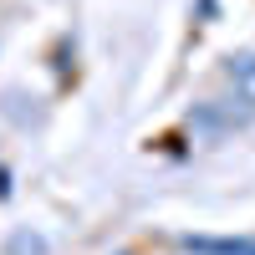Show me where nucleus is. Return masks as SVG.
Segmentation results:
<instances>
[{
	"label": "nucleus",
	"mask_w": 255,
	"mask_h": 255,
	"mask_svg": "<svg viewBox=\"0 0 255 255\" xmlns=\"http://www.w3.org/2000/svg\"><path fill=\"white\" fill-rule=\"evenodd\" d=\"M230 82H235L240 102L255 108V51H235V56H230Z\"/></svg>",
	"instance_id": "f257e3e1"
},
{
	"label": "nucleus",
	"mask_w": 255,
	"mask_h": 255,
	"mask_svg": "<svg viewBox=\"0 0 255 255\" xmlns=\"http://www.w3.org/2000/svg\"><path fill=\"white\" fill-rule=\"evenodd\" d=\"M5 255H46V240L31 235V230H15L10 245H5Z\"/></svg>",
	"instance_id": "f03ea898"
},
{
	"label": "nucleus",
	"mask_w": 255,
	"mask_h": 255,
	"mask_svg": "<svg viewBox=\"0 0 255 255\" xmlns=\"http://www.w3.org/2000/svg\"><path fill=\"white\" fill-rule=\"evenodd\" d=\"M118 255H133V250H118Z\"/></svg>",
	"instance_id": "7ed1b4c3"
}]
</instances>
